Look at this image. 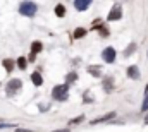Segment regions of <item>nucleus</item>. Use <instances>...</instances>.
<instances>
[{"label":"nucleus","mask_w":148,"mask_h":132,"mask_svg":"<svg viewBox=\"0 0 148 132\" xmlns=\"http://www.w3.org/2000/svg\"><path fill=\"white\" fill-rule=\"evenodd\" d=\"M88 72H90L93 77H100V76H102V70H100L98 65H90L88 67Z\"/></svg>","instance_id":"nucleus-11"},{"label":"nucleus","mask_w":148,"mask_h":132,"mask_svg":"<svg viewBox=\"0 0 148 132\" xmlns=\"http://www.w3.org/2000/svg\"><path fill=\"white\" fill-rule=\"evenodd\" d=\"M43 50V45L40 43V41H35L33 45H31V53H29V62H35V59H36V53H40Z\"/></svg>","instance_id":"nucleus-6"},{"label":"nucleus","mask_w":148,"mask_h":132,"mask_svg":"<svg viewBox=\"0 0 148 132\" xmlns=\"http://www.w3.org/2000/svg\"><path fill=\"white\" fill-rule=\"evenodd\" d=\"M31 82H33L35 86H41V84H43V77H41L40 72H33V74H31Z\"/></svg>","instance_id":"nucleus-10"},{"label":"nucleus","mask_w":148,"mask_h":132,"mask_svg":"<svg viewBox=\"0 0 148 132\" xmlns=\"http://www.w3.org/2000/svg\"><path fill=\"white\" fill-rule=\"evenodd\" d=\"M16 65L19 67L21 70H24V69H26V59H24V57H19V59L16 60Z\"/></svg>","instance_id":"nucleus-17"},{"label":"nucleus","mask_w":148,"mask_h":132,"mask_svg":"<svg viewBox=\"0 0 148 132\" xmlns=\"http://www.w3.org/2000/svg\"><path fill=\"white\" fill-rule=\"evenodd\" d=\"M9 127H14L12 124H0V129H9Z\"/></svg>","instance_id":"nucleus-22"},{"label":"nucleus","mask_w":148,"mask_h":132,"mask_svg":"<svg viewBox=\"0 0 148 132\" xmlns=\"http://www.w3.org/2000/svg\"><path fill=\"white\" fill-rule=\"evenodd\" d=\"M84 120V115H79V117H76V118H71L69 120V125H77V124H81Z\"/></svg>","instance_id":"nucleus-18"},{"label":"nucleus","mask_w":148,"mask_h":132,"mask_svg":"<svg viewBox=\"0 0 148 132\" xmlns=\"http://www.w3.org/2000/svg\"><path fill=\"white\" fill-rule=\"evenodd\" d=\"M122 17V9H121V5L117 3V5H114L112 7V10H110V14H109V21H119Z\"/></svg>","instance_id":"nucleus-5"},{"label":"nucleus","mask_w":148,"mask_h":132,"mask_svg":"<svg viewBox=\"0 0 148 132\" xmlns=\"http://www.w3.org/2000/svg\"><path fill=\"white\" fill-rule=\"evenodd\" d=\"M134 50H136V45H134V43H131V45H129V46L124 50V57H129V55H133V53H134Z\"/></svg>","instance_id":"nucleus-16"},{"label":"nucleus","mask_w":148,"mask_h":132,"mask_svg":"<svg viewBox=\"0 0 148 132\" xmlns=\"http://www.w3.org/2000/svg\"><path fill=\"white\" fill-rule=\"evenodd\" d=\"M55 16H57V17H64V16H66V7H64L62 3H59V5L55 7Z\"/></svg>","instance_id":"nucleus-13"},{"label":"nucleus","mask_w":148,"mask_h":132,"mask_svg":"<svg viewBox=\"0 0 148 132\" xmlns=\"http://www.w3.org/2000/svg\"><path fill=\"white\" fill-rule=\"evenodd\" d=\"M90 5H91V2H90V0H74V7H76L79 12L86 10Z\"/></svg>","instance_id":"nucleus-7"},{"label":"nucleus","mask_w":148,"mask_h":132,"mask_svg":"<svg viewBox=\"0 0 148 132\" xmlns=\"http://www.w3.org/2000/svg\"><path fill=\"white\" fill-rule=\"evenodd\" d=\"M141 110H143V112H147V110H148V86H147V91H145V98H143Z\"/></svg>","instance_id":"nucleus-20"},{"label":"nucleus","mask_w":148,"mask_h":132,"mask_svg":"<svg viewBox=\"0 0 148 132\" xmlns=\"http://www.w3.org/2000/svg\"><path fill=\"white\" fill-rule=\"evenodd\" d=\"M48 110H50V105H43V103L40 105V112H48Z\"/></svg>","instance_id":"nucleus-21"},{"label":"nucleus","mask_w":148,"mask_h":132,"mask_svg":"<svg viewBox=\"0 0 148 132\" xmlns=\"http://www.w3.org/2000/svg\"><path fill=\"white\" fill-rule=\"evenodd\" d=\"M127 76H129V79L138 81V79H140V69L136 65H129L127 67Z\"/></svg>","instance_id":"nucleus-8"},{"label":"nucleus","mask_w":148,"mask_h":132,"mask_svg":"<svg viewBox=\"0 0 148 132\" xmlns=\"http://www.w3.org/2000/svg\"><path fill=\"white\" fill-rule=\"evenodd\" d=\"M52 96L57 101H66L69 98V84H59L52 89Z\"/></svg>","instance_id":"nucleus-1"},{"label":"nucleus","mask_w":148,"mask_h":132,"mask_svg":"<svg viewBox=\"0 0 148 132\" xmlns=\"http://www.w3.org/2000/svg\"><path fill=\"white\" fill-rule=\"evenodd\" d=\"M2 65H3V69H5L7 72H12V70H14V60H10V59H5V60L2 62Z\"/></svg>","instance_id":"nucleus-12"},{"label":"nucleus","mask_w":148,"mask_h":132,"mask_svg":"<svg viewBox=\"0 0 148 132\" xmlns=\"http://www.w3.org/2000/svg\"><path fill=\"white\" fill-rule=\"evenodd\" d=\"M36 3L35 2H23L21 5H19V14H23V16H26V17H33L35 14H36Z\"/></svg>","instance_id":"nucleus-2"},{"label":"nucleus","mask_w":148,"mask_h":132,"mask_svg":"<svg viewBox=\"0 0 148 132\" xmlns=\"http://www.w3.org/2000/svg\"><path fill=\"white\" fill-rule=\"evenodd\" d=\"M145 122H147V124H148V115H147V118H145Z\"/></svg>","instance_id":"nucleus-25"},{"label":"nucleus","mask_w":148,"mask_h":132,"mask_svg":"<svg viewBox=\"0 0 148 132\" xmlns=\"http://www.w3.org/2000/svg\"><path fill=\"white\" fill-rule=\"evenodd\" d=\"M102 59H103L107 64H112V62L115 60V50H114L112 46H107V48L102 52Z\"/></svg>","instance_id":"nucleus-4"},{"label":"nucleus","mask_w":148,"mask_h":132,"mask_svg":"<svg viewBox=\"0 0 148 132\" xmlns=\"http://www.w3.org/2000/svg\"><path fill=\"white\" fill-rule=\"evenodd\" d=\"M114 117H115V112H109L107 115H103V117H98V118H95V120H93L91 124H93V125H95V124H102V122H107V120H112Z\"/></svg>","instance_id":"nucleus-9"},{"label":"nucleus","mask_w":148,"mask_h":132,"mask_svg":"<svg viewBox=\"0 0 148 132\" xmlns=\"http://www.w3.org/2000/svg\"><path fill=\"white\" fill-rule=\"evenodd\" d=\"M21 88H23V81L21 79H10L7 82V86H5V93L9 96H14L17 91H21Z\"/></svg>","instance_id":"nucleus-3"},{"label":"nucleus","mask_w":148,"mask_h":132,"mask_svg":"<svg viewBox=\"0 0 148 132\" xmlns=\"http://www.w3.org/2000/svg\"><path fill=\"white\" fill-rule=\"evenodd\" d=\"M53 132H69V129H62V131H53Z\"/></svg>","instance_id":"nucleus-24"},{"label":"nucleus","mask_w":148,"mask_h":132,"mask_svg":"<svg viewBox=\"0 0 148 132\" xmlns=\"http://www.w3.org/2000/svg\"><path fill=\"white\" fill-rule=\"evenodd\" d=\"M66 81H67V84H74V82L77 81V74H76V72H69V74L66 76Z\"/></svg>","instance_id":"nucleus-14"},{"label":"nucleus","mask_w":148,"mask_h":132,"mask_svg":"<svg viewBox=\"0 0 148 132\" xmlns=\"http://www.w3.org/2000/svg\"><path fill=\"white\" fill-rule=\"evenodd\" d=\"M84 34H86V29H84V28H77V29L74 31L73 38H74V39H79V38H83Z\"/></svg>","instance_id":"nucleus-15"},{"label":"nucleus","mask_w":148,"mask_h":132,"mask_svg":"<svg viewBox=\"0 0 148 132\" xmlns=\"http://www.w3.org/2000/svg\"><path fill=\"white\" fill-rule=\"evenodd\" d=\"M103 88H105V91H107V93H110V91H112V79H110V77H107V79L103 81Z\"/></svg>","instance_id":"nucleus-19"},{"label":"nucleus","mask_w":148,"mask_h":132,"mask_svg":"<svg viewBox=\"0 0 148 132\" xmlns=\"http://www.w3.org/2000/svg\"><path fill=\"white\" fill-rule=\"evenodd\" d=\"M17 132H35V131H29V129H19V127H17Z\"/></svg>","instance_id":"nucleus-23"}]
</instances>
